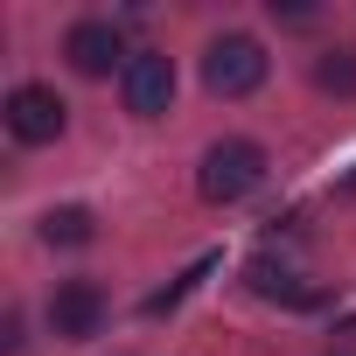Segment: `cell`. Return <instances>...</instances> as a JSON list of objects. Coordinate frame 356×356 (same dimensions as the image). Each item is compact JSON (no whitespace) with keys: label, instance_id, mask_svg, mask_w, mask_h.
I'll return each instance as SVG.
<instances>
[{"label":"cell","instance_id":"9c48e42d","mask_svg":"<svg viewBox=\"0 0 356 356\" xmlns=\"http://www.w3.org/2000/svg\"><path fill=\"white\" fill-rule=\"evenodd\" d=\"M314 84L328 98H356V49H321L314 56Z\"/></svg>","mask_w":356,"mask_h":356},{"label":"cell","instance_id":"3957f363","mask_svg":"<svg viewBox=\"0 0 356 356\" xmlns=\"http://www.w3.org/2000/svg\"><path fill=\"white\" fill-rule=\"evenodd\" d=\"M119 91H126V112L133 119H161L175 105V63L161 49H133V63L119 70Z\"/></svg>","mask_w":356,"mask_h":356},{"label":"cell","instance_id":"6da1fadb","mask_svg":"<svg viewBox=\"0 0 356 356\" xmlns=\"http://www.w3.org/2000/svg\"><path fill=\"white\" fill-rule=\"evenodd\" d=\"M266 182V147L259 140H217L210 154H203V175H196V189L210 196V203H238V196H252Z\"/></svg>","mask_w":356,"mask_h":356},{"label":"cell","instance_id":"8992f818","mask_svg":"<svg viewBox=\"0 0 356 356\" xmlns=\"http://www.w3.org/2000/svg\"><path fill=\"white\" fill-rule=\"evenodd\" d=\"M49 328L70 335V342H91V335L105 328V293H98L91 280H63V286L49 293Z\"/></svg>","mask_w":356,"mask_h":356},{"label":"cell","instance_id":"52a82bcc","mask_svg":"<svg viewBox=\"0 0 356 356\" xmlns=\"http://www.w3.org/2000/svg\"><path fill=\"white\" fill-rule=\"evenodd\" d=\"M245 280H252L259 300H280V307H314V300H321V286H307L300 273H286V266H273V259H252Z\"/></svg>","mask_w":356,"mask_h":356},{"label":"cell","instance_id":"30bf717a","mask_svg":"<svg viewBox=\"0 0 356 356\" xmlns=\"http://www.w3.org/2000/svg\"><path fill=\"white\" fill-rule=\"evenodd\" d=\"M210 273H217V252H210V259H196V266H189L182 280H168L161 293H147V314H168L175 300H189V293H196V280H210Z\"/></svg>","mask_w":356,"mask_h":356},{"label":"cell","instance_id":"5b68a950","mask_svg":"<svg viewBox=\"0 0 356 356\" xmlns=\"http://www.w3.org/2000/svg\"><path fill=\"white\" fill-rule=\"evenodd\" d=\"M63 56H70V70H77V77H112V70H126V63H133L112 22H77V29L63 35Z\"/></svg>","mask_w":356,"mask_h":356},{"label":"cell","instance_id":"8fae6325","mask_svg":"<svg viewBox=\"0 0 356 356\" xmlns=\"http://www.w3.org/2000/svg\"><path fill=\"white\" fill-rule=\"evenodd\" d=\"M0 349H8V356L22 349V314H8V321H0Z\"/></svg>","mask_w":356,"mask_h":356},{"label":"cell","instance_id":"ba28073f","mask_svg":"<svg viewBox=\"0 0 356 356\" xmlns=\"http://www.w3.org/2000/svg\"><path fill=\"white\" fill-rule=\"evenodd\" d=\"M91 238H98V224H91L84 203H63V210L42 217V245H91Z\"/></svg>","mask_w":356,"mask_h":356},{"label":"cell","instance_id":"277c9868","mask_svg":"<svg viewBox=\"0 0 356 356\" xmlns=\"http://www.w3.org/2000/svg\"><path fill=\"white\" fill-rule=\"evenodd\" d=\"M8 133H15L22 147L63 140V98H56L49 84H15V91H8Z\"/></svg>","mask_w":356,"mask_h":356},{"label":"cell","instance_id":"7a4b0ae2","mask_svg":"<svg viewBox=\"0 0 356 356\" xmlns=\"http://www.w3.org/2000/svg\"><path fill=\"white\" fill-rule=\"evenodd\" d=\"M203 84H210L217 98H252V91L266 84V49H259L252 35H217V42L203 49Z\"/></svg>","mask_w":356,"mask_h":356}]
</instances>
